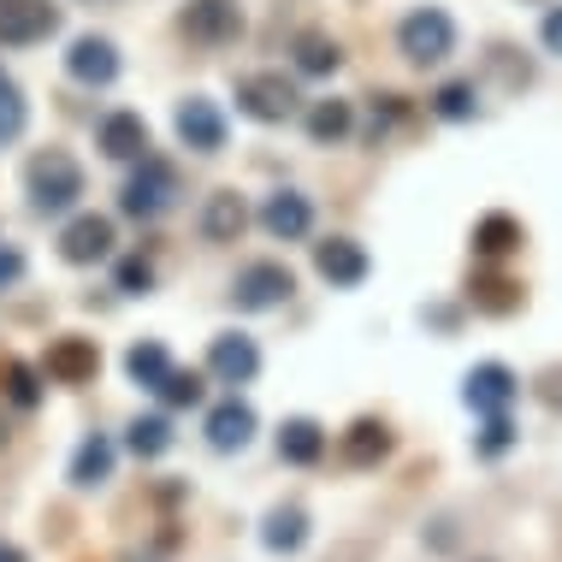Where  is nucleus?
<instances>
[{
	"label": "nucleus",
	"mask_w": 562,
	"mask_h": 562,
	"mask_svg": "<svg viewBox=\"0 0 562 562\" xmlns=\"http://www.w3.org/2000/svg\"><path fill=\"white\" fill-rule=\"evenodd\" d=\"M24 190H30V207L36 214H71L83 202V166L66 155V148H42L36 160L24 166Z\"/></svg>",
	"instance_id": "1"
},
{
	"label": "nucleus",
	"mask_w": 562,
	"mask_h": 562,
	"mask_svg": "<svg viewBox=\"0 0 562 562\" xmlns=\"http://www.w3.org/2000/svg\"><path fill=\"white\" fill-rule=\"evenodd\" d=\"M178 195H184V178H178L172 160L160 155H143L136 160V172L125 178V190H119V214L125 220H160L178 207Z\"/></svg>",
	"instance_id": "2"
},
{
	"label": "nucleus",
	"mask_w": 562,
	"mask_h": 562,
	"mask_svg": "<svg viewBox=\"0 0 562 562\" xmlns=\"http://www.w3.org/2000/svg\"><path fill=\"white\" fill-rule=\"evenodd\" d=\"M397 48H403L408 66H445L456 54V19L445 7H415L397 24Z\"/></svg>",
	"instance_id": "3"
},
{
	"label": "nucleus",
	"mask_w": 562,
	"mask_h": 562,
	"mask_svg": "<svg viewBox=\"0 0 562 562\" xmlns=\"http://www.w3.org/2000/svg\"><path fill=\"white\" fill-rule=\"evenodd\" d=\"M296 108H302V95L284 71H249V78H237V113L255 119V125H284Z\"/></svg>",
	"instance_id": "4"
},
{
	"label": "nucleus",
	"mask_w": 562,
	"mask_h": 562,
	"mask_svg": "<svg viewBox=\"0 0 562 562\" xmlns=\"http://www.w3.org/2000/svg\"><path fill=\"white\" fill-rule=\"evenodd\" d=\"M296 296V272L284 261H249L232 279V302L243 314H267V308H284Z\"/></svg>",
	"instance_id": "5"
},
{
	"label": "nucleus",
	"mask_w": 562,
	"mask_h": 562,
	"mask_svg": "<svg viewBox=\"0 0 562 562\" xmlns=\"http://www.w3.org/2000/svg\"><path fill=\"white\" fill-rule=\"evenodd\" d=\"M59 30L54 0H0V48H36Z\"/></svg>",
	"instance_id": "6"
},
{
	"label": "nucleus",
	"mask_w": 562,
	"mask_h": 562,
	"mask_svg": "<svg viewBox=\"0 0 562 562\" xmlns=\"http://www.w3.org/2000/svg\"><path fill=\"white\" fill-rule=\"evenodd\" d=\"M515 397H521V379H515V368H504V361H480V368H468V379H462V403L474 408V415H504Z\"/></svg>",
	"instance_id": "7"
},
{
	"label": "nucleus",
	"mask_w": 562,
	"mask_h": 562,
	"mask_svg": "<svg viewBox=\"0 0 562 562\" xmlns=\"http://www.w3.org/2000/svg\"><path fill=\"white\" fill-rule=\"evenodd\" d=\"M113 243H119V232H113L108 214H78L66 232H59V261L66 267H95V261L113 255Z\"/></svg>",
	"instance_id": "8"
},
{
	"label": "nucleus",
	"mask_w": 562,
	"mask_h": 562,
	"mask_svg": "<svg viewBox=\"0 0 562 562\" xmlns=\"http://www.w3.org/2000/svg\"><path fill=\"white\" fill-rule=\"evenodd\" d=\"M314 272H321L331 291H356V284H368L373 261L356 237H326V243H314Z\"/></svg>",
	"instance_id": "9"
},
{
	"label": "nucleus",
	"mask_w": 562,
	"mask_h": 562,
	"mask_svg": "<svg viewBox=\"0 0 562 562\" xmlns=\"http://www.w3.org/2000/svg\"><path fill=\"white\" fill-rule=\"evenodd\" d=\"M178 30H184L190 42H202V48H225V42L243 36V12L232 7V0H190Z\"/></svg>",
	"instance_id": "10"
},
{
	"label": "nucleus",
	"mask_w": 562,
	"mask_h": 562,
	"mask_svg": "<svg viewBox=\"0 0 562 562\" xmlns=\"http://www.w3.org/2000/svg\"><path fill=\"white\" fill-rule=\"evenodd\" d=\"M172 125H178V143H184L190 155H220V148H225V113H220L207 95L178 101Z\"/></svg>",
	"instance_id": "11"
},
{
	"label": "nucleus",
	"mask_w": 562,
	"mask_h": 562,
	"mask_svg": "<svg viewBox=\"0 0 562 562\" xmlns=\"http://www.w3.org/2000/svg\"><path fill=\"white\" fill-rule=\"evenodd\" d=\"M42 373H48L54 385H89V379L101 373L95 338H54L48 356H42Z\"/></svg>",
	"instance_id": "12"
},
{
	"label": "nucleus",
	"mask_w": 562,
	"mask_h": 562,
	"mask_svg": "<svg viewBox=\"0 0 562 562\" xmlns=\"http://www.w3.org/2000/svg\"><path fill=\"white\" fill-rule=\"evenodd\" d=\"M261 232L279 243H302L314 232V202L302 190H272L261 202Z\"/></svg>",
	"instance_id": "13"
},
{
	"label": "nucleus",
	"mask_w": 562,
	"mask_h": 562,
	"mask_svg": "<svg viewBox=\"0 0 562 562\" xmlns=\"http://www.w3.org/2000/svg\"><path fill=\"white\" fill-rule=\"evenodd\" d=\"M207 373H214L220 385H249V379L261 373V349H255V338H243V331H220V338L207 344Z\"/></svg>",
	"instance_id": "14"
},
{
	"label": "nucleus",
	"mask_w": 562,
	"mask_h": 562,
	"mask_svg": "<svg viewBox=\"0 0 562 562\" xmlns=\"http://www.w3.org/2000/svg\"><path fill=\"white\" fill-rule=\"evenodd\" d=\"M255 432H261V415H255V408L243 403V397H225L220 408H207V445H214L220 456L249 450Z\"/></svg>",
	"instance_id": "15"
},
{
	"label": "nucleus",
	"mask_w": 562,
	"mask_h": 562,
	"mask_svg": "<svg viewBox=\"0 0 562 562\" xmlns=\"http://www.w3.org/2000/svg\"><path fill=\"white\" fill-rule=\"evenodd\" d=\"M66 71L78 78L83 89H108L113 78H119V48L108 36H78L66 48Z\"/></svg>",
	"instance_id": "16"
},
{
	"label": "nucleus",
	"mask_w": 562,
	"mask_h": 562,
	"mask_svg": "<svg viewBox=\"0 0 562 562\" xmlns=\"http://www.w3.org/2000/svg\"><path fill=\"white\" fill-rule=\"evenodd\" d=\"M391 450H397V432H391L379 415H361L356 427H349V432L338 438V456H344L349 468H379Z\"/></svg>",
	"instance_id": "17"
},
{
	"label": "nucleus",
	"mask_w": 562,
	"mask_h": 562,
	"mask_svg": "<svg viewBox=\"0 0 562 562\" xmlns=\"http://www.w3.org/2000/svg\"><path fill=\"white\" fill-rule=\"evenodd\" d=\"M95 148H101L108 160H143V155H148V125H143V113H125V108L108 113V119L95 125Z\"/></svg>",
	"instance_id": "18"
},
{
	"label": "nucleus",
	"mask_w": 562,
	"mask_h": 562,
	"mask_svg": "<svg viewBox=\"0 0 562 562\" xmlns=\"http://www.w3.org/2000/svg\"><path fill=\"white\" fill-rule=\"evenodd\" d=\"M195 225H202L207 243H237L243 232H249V202H243L237 190H214L202 202V220H195Z\"/></svg>",
	"instance_id": "19"
},
{
	"label": "nucleus",
	"mask_w": 562,
	"mask_h": 562,
	"mask_svg": "<svg viewBox=\"0 0 562 562\" xmlns=\"http://www.w3.org/2000/svg\"><path fill=\"white\" fill-rule=\"evenodd\" d=\"M527 291L509 279V272H480L474 284H468V308L474 314H492V321H509V314H521Z\"/></svg>",
	"instance_id": "20"
},
{
	"label": "nucleus",
	"mask_w": 562,
	"mask_h": 562,
	"mask_svg": "<svg viewBox=\"0 0 562 562\" xmlns=\"http://www.w3.org/2000/svg\"><path fill=\"white\" fill-rule=\"evenodd\" d=\"M326 445H331V438H326V427H321L314 415H291V420L279 427V456H284L291 468H314V462L326 456Z\"/></svg>",
	"instance_id": "21"
},
{
	"label": "nucleus",
	"mask_w": 562,
	"mask_h": 562,
	"mask_svg": "<svg viewBox=\"0 0 562 562\" xmlns=\"http://www.w3.org/2000/svg\"><path fill=\"white\" fill-rule=\"evenodd\" d=\"M261 544L272 557H296L302 544H308V509H302V504H279L267 515V527H261Z\"/></svg>",
	"instance_id": "22"
},
{
	"label": "nucleus",
	"mask_w": 562,
	"mask_h": 562,
	"mask_svg": "<svg viewBox=\"0 0 562 562\" xmlns=\"http://www.w3.org/2000/svg\"><path fill=\"white\" fill-rule=\"evenodd\" d=\"M521 243H527V232H521V220H515V214H485L474 225V255H480V261H509Z\"/></svg>",
	"instance_id": "23"
},
{
	"label": "nucleus",
	"mask_w": 562,
	"mask_h": 562,
	"mask_svg": "<svg viewBox=\"0 0 562 562\" xmlns=\"http://www.w3.org/2000/svg\"><path fill=\"white\" fill-rule=\"evenodd\" d=\"M113 462H119V450H113V438H83L78 456H71V485L78 492H95V485H108L113 480Z\"/></svg>",
	"instance_id": "24"
},
{
	"label": "nucleus",
	"mask_w": 562,
	"mask_h": 562,
	"mask_svg": "<svg viewBox=\"0 0 562 562\" xmlns=\"http://www.w3.org/2000/svg\"><path fill=\"white\" fill-rule=\"evenodd\" d=\"M356 131V108H349V101H314L308 108V143H321V148H338L344 136Z\"/></svg>",
	"instance_id": "25"
},
{
	"label": "nucleus",
	"mask_w": 562,
	"mask_h": 562,
	"mask_svg": "<svg viewBox=\"0 0 562 562\" xmlns=\"http://www.w3.org/2000/svg\"><path fill=\"white\" fill-rule=\"evenodd\" d=\"M432 113L445 119V125H474V119H480V89H474V78H450V83H438Z\"/></svg>",
	"instance_id": "26"
},
{
	"label": "nucleus",
	"mask_w": 562,
	"mask_h": 562,
	"mask_svg": "<svg viewBox=\"0 0 562 562\" xmlns=\"http://www.w3.org/2000/svg\"><path fill=\"white\" fill-rule=\"evenodd\" d=\"M125 450L136 456V462H160V456L172 450V420L166 415H136L131 432H125Z\"/></svg>",
	"instance_id": "27"
},
{
	"label": "nucleus",
	"mask_w": 562,
	"mask_h": 562,
	"mask_svg": "<svg viewBox=\"0 0 562 562\" xmlns=\"http://www.w3.org/2000/svg\"><path fill=\"white\" fill-rule=\"evenodd\" d=\"M125 373H131L143 391H155L160 379L172 373V356H166V344H160V338H143V344H131V349H125Z\"/></svg>",
	"instance_id": "28"
},
{
	"label": "nucleus",
	"mask_w": 562,
	"mask_h": 562,
	"mask_svg": "<svg viewBox=\"0 0 562 562\" xmlns=\"http://www.w3.org/2000/svg\"><path fill=\"white\" fill-rule=\"evenodd\" d=\"M515 445H521V427L509 420V408H504V415H485V427L474 432V456H480V462H504Z\"/></svg>",
	"instance_id": "29"
},
{
	"label": "nucleus",
	"mask_w": 562,
	"mask_h": 562,
	"mask_svg": "<svg viewBox=\"0 0 562 562\" xmlns=\"http://www.w3.org/2000/svg\"><path fill=\"white\" fill-rule=\"evenodd\" d=\"M338 66H344V48L331 36H314V30H308V36L296 42V71H302V78H331Z\"/></svg>",
	"instance_id": "30"
},
{
	"label": "nucleus",
	"mask_w": 562,
	"mask_h": 562,
	"mask_svg": "<svg viewBox=\"0 0 562 562\" xmlns=\"http://www.w3.org/2000/svg\"><path fill=\"white\" fill-rule=\"evenodd\" d=\"M155 397H160L166 408H195V403L207 397V379L190 373V368H172V373H166L160 385H155Z\"/></svg>",
	"instance_id": "31"
},
{
	"label": "nucleus",
	"mask_w": 562,
	"mask_h": 562,
	"mask_svg": "<svg viewBox=\"0 0 562 562\" xmlns=\"http://www.w3.org/2000/svg\"><path fill=\"white\" fill-rule=\"evenodd\" d=\"M113 291L119 296H148L155 291V261H148V255H125V261L113 267Z\"/></svg>",
	"instance_id": "32"
},
{
	"label": "nucleus",
	"mask_w": 562,
	"mask_h": 562,
	"mask_svg": "<svg viewBox=\"0 0 562 562\" xmlns=\"http://www.w3.org/2000/svg\"><path fill=\"white\" fill-rule=\"evenodd\" d=\"M0 379H7L12 408H36V403H42V379H36V368H24V361H7V368H0Z\"/></svg>",
	"instance_id": "33"
},
{
	"label": "nucleus",
	"mask_w": 562,
	"mask_h": 562,
	"mask_svg": "<svg viewBox=\"0 0 562 562\" xmlns=\"http://www.w3.org/2000/svg\"><path fill=\"white\" fill-rule=\"evenodd\" d=\"M24 125H30V108H24L19 83H0V148H7V143H19Z\"/></svg>",
	"instance_id": "34"
},
{
	"label": "nucleus",
	"mask_w": 562,
	"mask_h": 562,
	"mask_svg": "<svg viewBox=\"0 0 562 562\" xmlns=\"http://www.w3.org/2000/svg\"><path fill=\"white\" fill-rule=\"evenodd\" d=\"M533 391H539V403L551 408V415H562V368H544Z\"/></svg>",
	"instance_id": "35"
},
{
	"label": "nucleus",
	"mask_w": 562,
	"mask_h": 562,
	"mask_svg": "<svg viewBox=\"0 0 562 562\" xmlns=\"http://www.w3.org/2000/svg\"><path fill=\"white\" fill-rule=\"evenodd\" d=\"M539 42H544V54H557L562 59V7L544 12V24H539Z\"/></svg>",
	"instance_id": "36"
},
{
	"label": "nucleus",
	"mask_w": 562,
	"mask_h": 562,
	"mask_svg": "<svg viewBox=\"0 0 562 562\" xmlns=\"http://www.w3.org/2000/svg\"><path fill=\"white\" fill-rule=\"evenodd\" d=\"M19 279H24V255L0 243V291H12V284H19Z\"/></svg>",
	"instance_id": "37"
},
{
	"label": "nucleus",
	"mask_w": 562,
	"mask_h": 562,
	"mask_svg": "<svg viewBox=\"0 0 562 562\" xmlns=\"http://www.w3.org/2000/svg\"><path fill=\"white\" fill-rule=\"evenodd\" d=\"M427 321H432L438 331H450V326H456V308H427Z\"/></svg>",
	"instance_id": "38"
},
{
	"label": "nucleus",
	"mask_w": 562,
	"mask_h": 562,
	"mask_svg": "<svg viewBox=\"0 0 562 562\" xmlns=\"http://www.w3.org/2000/svg\"><path fill=\"white\" fill-rule=\"evenodd\" d=\"M0 562H30L24 551H19V544H12V539H0Z\"/></svg>",
	"instance_id": "39"
},
{
	"label": "nucleus",
	"mask_w": 562,
	"mask_h": 562,
	"mask_svg": "<svg viewBox=\"0 0 562 562\" xmlns=\"http://www.w3.org/2000/svg\"><path fill=\"white\" fill-rule=\"evenodd\" d=\"M0 83H12V78H7V71H0Z\"/></svg>",
	"instance_id": "40"
},
{
	"label": "nucleus",
	"mask_w": 562,
	"mask_h": 562,
	"mask_svg": "<svg viewBox=\"0 0 562 562\" xmlns=\"http://www.w3.org/2000/svg\"><path fill=\"white\" fill-rule=\"evenodd\" d=\"M480 562H485V557H480Z\"/></svg>",
	"instance_id": "41"
}]
</instances>
